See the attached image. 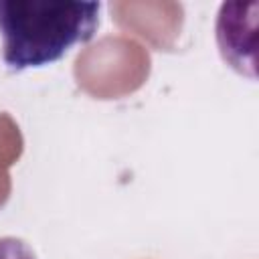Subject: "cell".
Returning a JSON list of instances; mask_svg holds the SVG:
<instances>
[{
	"label": "cell",
	"mask_w": 259,
	"mask_h": 259,
	"mask_svg": "<svg viewBox=\"0 0 259 259\" xmlns=\"http://www.w3.org/2000/svg\"><path fill=\"white\" fill-rule=\"evenodd\" d=\"M101 2L0 0L2 63L20 73L61 61L99 28Z\"/></svg>",
	"instance_id": "6da1fadb"
},
{
	"label": "cell",
	"mask_w": 259,
	"mask_h": 259,
	"mask_svg": "<svg viewBox=\"0 0 259 259\" xmlns=\"http://www.w3.org/2000/svg\"><path fill=\"white\" fill-rule=\"evenodd\" d=\"M0 259H38L32 247L18 237H0Z\"/></svg>",
	"instance_id": "7a4b0ae2"
}]
</instances>
